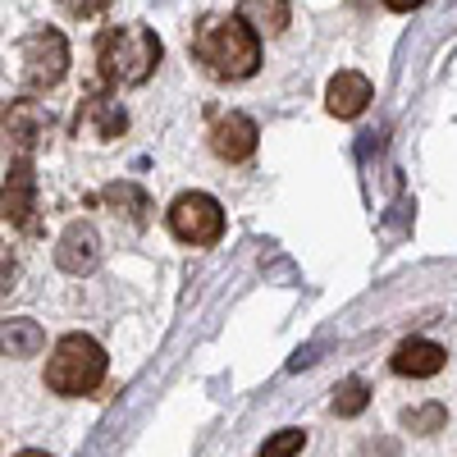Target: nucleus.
I'll use <instances>...</instances> for the list:
<instances>
[{"label": "nucleus", "mask_w": 457, "mask_h": 457, "mask_svg": "<svg viewBox=\"0 0 457 457\" xmlns=\"http://www.w3.org/2000/svg\"><path fill=\"white\" fill-rule=\"evenodd\" d=\"M366 105H370V79L357 69H338L325 87V110L334 120H357Z\"/></svg>", "instance_id": "11"}, {"label": "nucleus", "mask_w": 457, "mask_h": 457, "mask_svg": "<svg viewBox=\"0 0 457 457\" xmlns=\"http://www.w3.org/2000/svg\"><path fill=\"white\" fill-rule=\"evenodd\" d=\"M366 403H370V389H366V379H357V375H348L343 385L334 389V416H361L366 411Z\"/></svg>", "instance_id": "17"}, {"label": "nucleus", "mask_w": 457, "mask_h": 457, "mask_svg": "<svg viewBox=\"0 0 457 457\" xmlns=\"http://www.w3.org/2000/svg\"><path fill=\"white\" fill-rule=\"evenodd\" d=\"M101 202L110 206V215H124L133 228H142L146 220H151V197L142 193L137 183H129V179H120V183H110L105 193H101Z\"/></svg>", "instance_id": "13"}, {"label": "nucleus", "mask_w": 457, "mask_h": 457, "mask_svg": "<svg viewBox=\"0 0 457 457\" xmlns=\"http://www.w3.org/2000/svg\"><path fill=\"white\" fill-rule=\"evenodd\" d=\"M165 46L161 37L142 28V23H124V28H105L96 37V73L105 87H142L156 73Z\"/></svg>", "instance_id": "2"}, {"label": "nucleus", "mask_w": 457, "mask_h": 457, "mask_svg": "<svg viewBox=\"0 0 457 457\" xmlns=\"http://www.w3.org/2000/svg\"><path fill=\"white\" fill-rule=\"evenodd\" d=\"M238 19L256 32V37H279L288 28V0H243Z\"/></svg>", "instance_id": "14"}, {"label": "nucleus", "mask_w": 457, "mask_h": 457, "mask_svg": "<svg viewBox=\"0 0 457 457\" xmlns=\"http://www.w3.org/2000/svg\"><path fill=\"white\" fill-rule=\"evenodd\" d=\"M302 448H307V430H293L288 426V430H275L270 439H265L256 457H297Z\"/></svg>", "instance_id": "18"}, {"label": "nucleus", "mask_w": 457, "mask_h": 457, "mask_svg": "<svg viewBox=\"0 0 457 457\" xmlns=\"http://www.w3.org/2000/svg\"><path fill=\"white\" fill-rule=\"evenodd\" d=\"M389 366L398 375H407V379H430V375H439L448 366V353L439 348L435 338H407V343H398V348H394Z\"/></svg>", "instance_id": "12"}, {"label": "nucleus", "mask_w": 457, "mask_h": 457, "mask_svg": "<svg viewBox=\"0 0 457 457\" xmlns=\"http://www.w3.org/2000/svg\"><path fill=\"white\" fill-rule=\"evenodd\" d=\"M55 5L69 14V19H92V14H101L110 0H55Z\"/></svg>", "instance_id": "19"}, {"label": "nucleus", "mask_w": 457, "mask_h": 457, "mask_svg": "<svg viewBox=\"0 0 457 457\" xmlns=\"http://www.w3.org/2000/svg\"><path fill=\"white\" fill-rule=\"evenodd\" d=\"M79 137H92V142H114V137H124V129H129V114H124V105L114 101L110 92H87L83 101H79Z\"/></svg>", "instance_id": "6"}, {"label": "nucleus", "mask_w": 457, "mask_h": 457, "mask_svg": "<svg viewBox=\"0 0 457 457\" xmlns=\"http://www.w3.org/2000/svg\"><path fill=\"white\" fill-rule=\"evenodd\" d=\"M14 60H19V83L28 92H51L69 73V42L55 28H32L19 37Z\"/></svg>", "instance_id": "4"}, {"label": "nucleus", "mask_w": 457, "mask_h": 457, "mask_svg": "<svg viewBox=\"0 0 457 457\" xmlns=\"http://www.w3.org/2000/svg\"><path fill=\"white\" fill-rule=\"evenodd\" d=\"M385 5H389L394 14H411V10H421L426 0H385Z\"/></svg>", "instance_id": "20"}, {"label": "nucleus", "mask_w": 457, "mask_h": 457, "mask_svg": "<svg viewBox=\"0 0 457 457\" xmlns=\"http://www.w3.org/2000/svg\"><path fill=\"white\" fill-rule=\"evenodd\" d=\"M51 133V110L42 105V101H10V110H5V137H10V146H14V156H28V151L37 146Z\"/></svg>", "instance_id": "9"}, {"label": "nucleus", "mask_w": 457, "mask_h": 457, "mask_svg": "<svg viewBox=\"0 0 457 457\" xmlns=\"http://www.w3.org/2000/svg\"><path fill=\"white\" fill-rule=\"evenodd\" d=\"M55 261H60L64 275H92L96 261H101V234L87 220H73L55 243Z\"/></svg>", "instance_id": "7"}, {"label": "nucleus", "mask_w": 457, "mask_h": 457, "mask_svg": "<svg viewBox=\"0 0 457 457\" xmlns=\"http://www.w3.org/2000/svg\"><path fill=\"white\" fill-rule=\"evenodd\" d=\"M105 348L92 334H64L55 343V353L46 361V389L64 394V398H83L92 389H101L105 379Z\"/></svg>", "instance_id": "3"}, {"label": "nucleus", "mask_w": 457, "mask_h": 457, "mask_svg": "<svg viewBox=\"0 0 457 457\" xmlns=\"http://www.w3.org/2000/svg\"><path fill=\"white\" fill-rule=\"evenodd\" d=\"M42 348H46V329L37 325V320H28V316L5 320V357L23 361V357H37Z\"/></svg>", "instance_id": "15"}, {"label": "nucleus", "mask_w": 457, "mask_h": 457, "mask_svg": "<svg viewBox=\"0 0 457 457\" xmlns=\"http://www.w3.org/2000/svg\"><path fill=\"white\" fill-rule=\"evenodd\" d=\"M14 457H51V453H37V448H23V453H14Z\"/></svg>", "instance_id": "21"}, {"label": "nucleus", "mask_w": 457, "mask_h": 457, "mask_svg": "<svg viewBox=\"0 0 457 457\" xmlns=\"http://www.w3.org/2000/svg\"><path fill=\"white\" fill-rule=\"evenodd\" d=\"M197 64L220 83H243L261 69V37L238 14H211L193 32Z\"/></svg>", "instance_id": "1"}, {"label": "nucleus", "mask_w": 457, "mask_h": 457, "mask_svg": "<svg viewBox=\"0 0 457 457\" xmlns=\"http://www.w3.org/2000/svg\"><path fill=\"white\" fill-rule=\"evenodd\" d=\"M5 220L19 224V228H37V187H32V170H28V156H14L10 174H5Z\"/></svg>", "instance_id": "10"}, {"label": "nucleus", "mask_w": 457, "mask_h": 457, "mask_svg": "<svg viewBox=\"0 0 457 457\" xmlns=\"http://www.w3.org/2000/svg\"><path fill=\"white\" fill-rule=\"evenodd\" d=\"M403 426L411 435H439L448 426V407L444 403H421V407H403Z\"/></svg>", "instance_id": "16"}, {"label": "nucleus", "mask_w": 457, "mask_h": 457, "mask_svg": "<svg viewBox=\"0 0 457 457\" xmlns=\"http://www.w3.org/2000/svg\"><path fill=\"white\" fill-rule=\"evenodd\" d=\"M256 137H261V129L247 120L243 110H228V114H220V120L211 124V151L220 161H228V165L247 161L256 151Z\"/></svg>", "instance_id": "8"}, {"label": "nucleus", "mask_w": 457, "mask_h": 457, "mask_svg": "<svg viewBox=\"0 0 457 457\" xmlns=\"http://www.w3.org/2000/svg\"><path fill=\"white\" fill-rule=\"evenodd\" d=\"M165 224L187 247H211L224 238V211L211 193H179L165 211Z\"/></svg>", "instance_id": "5"}]
</instances>
